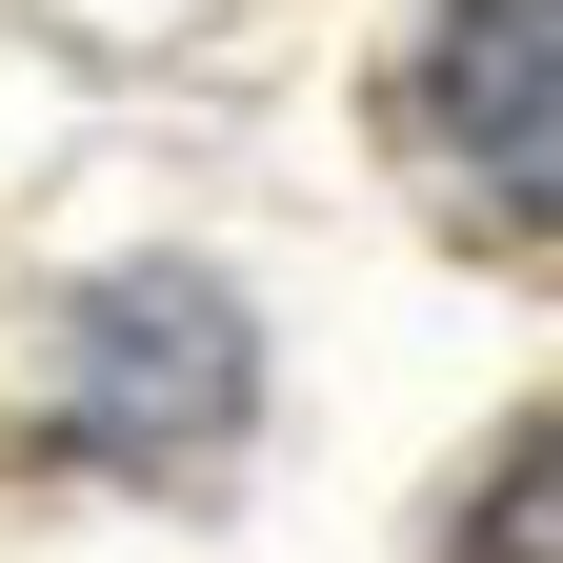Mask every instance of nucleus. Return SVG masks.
Instances as JSON below:
<instances>
[{
  "label": "nucleus",
  "instance_id": "obj_1",
  "mask_svg": "<svg viewBox=\"0 0 563 563\" xmlns=\"http://www.w3.org/2000/svg\"><path fill=\"white\" fill-rule=\"evenodd\" d=\"M60 422L81 443H121V463H162V443H222L242 422V302L222 282H101L81 302V342H60Z\"/></svg>",
  "mask_w": 563,
  "mask_h": 563
},
{
  "label": "nucleus",
  "instance_id": "obj_2",
  "mask_svg": "<svg viewBox=\"0 0 563 563\" xmlns=\"http://www.w3.org/2000/svg\"><path fill=\"white\" fill-rule=\"evenodd\" d=\"M422 141H443L504 222H563V0H443V41H422Z\"/></svg>",
  "mask_w": 563,
  "mask_h": 563
},
{
  "label": "nucleus",
  "instance_id": "obj_3",
  "mask_svg": "<svg viewBox=\"0 0 563 563\" xmlns=\"http://www.w3.org/2000/svg\"><path fill=\"white\" fill-rule=\"evenodd\" d=\"M463 563H563V422L483 483V523H463Z\"/></svg>",
  "mask_w": 563,
  "mask_h": 563
}]
</instances>
